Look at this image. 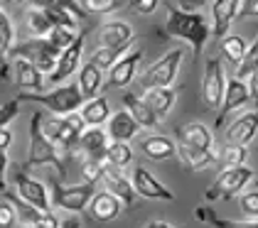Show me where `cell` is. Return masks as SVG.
Returning <instances> with one entry per match:
<instances>
[{"label": "cell", "mask_w": 258, "mask_h": 228, "mask_svg": "<svg viewBox=\"0 0 258 228\" xmlns=\"http://www.w3.org/2000/svg\"><path fill=\"white\" fill-rule=\"evenodd\" d=\"M167 8V20H165V35L175 39H184L195 54H202L207 47V39L212 37V25L202 13L195 10H184L172 3H165Z\"/></svg>", "instance_id": "6da1fadb"}, {"label": "cell", "mask_w": 258, "mask_h": 228, "mask_svg": "<svg viewBox=\"0 0 258 228\" xmlns=\"http://www.w3.org/2000/svg\"><path fill=\"white\" fill-rule=\"evenodd\" d=\"M44 118L42 113H32L30 118V150H27V160L22 162V170H32V167H54L64 177V162H61V152L49 142V137L42 130Z\"/></svg>", "instance_id": "7a4b0ae2"}, {"label": "cell", "mask_w": 258, "mask_h": 228, "mask_svg": "<svg viewBox=\"0 0 258 228\" xmlns=\"http://www.w3.org/2000/svg\"><path fill=\"white\" fill-rule=\"evenodd\" d=\"M18 98L22 103H40L54 115L77 113V111H81V106L86 101L84 94H81L79 84H61V86L47 91V94H27V91H22Z\"/></svg>", "instance_id": "3957f363"}, {"label": "cell", "mask_w": 258, "mask_h": 228, "mask_svg": "<svg viewBox=\"0 0 258 228\" xmlns=\"http://www.w3.org/2000/svg\"><path fill=\"white\" fill-rule=\"evenodd\" d=\"M253 182V170L241 165V167H224L221 174L214 179V184L204 191L207 201H217V199H234L238 191H243Z\"/></svg>", "instance_id": "277c9868"}, {"label": "cell", "mask_w": 258, "mask_h": 228, "mask_svg": "<svg viewBox=\"0 0 258 228\" xmlns=\"http://www.w3.org/2000/svg\"><path fill=\"white\" fill-rule=\"evenodd\" d=\"M59 54L61 52L47 37H32V39H25L22 44H15V49H13L10 57L30 59L42 74L49 76L54 69H57V59H59Z\"/></svg>", "instance_id": "5b68a950"}, {"label": "cell", "mask_w": 258, "mask_h": 228, "mask_svg": "<svg viewBox=\"0 0 258 228\" xmlns=\"http://www.w3.org/2000/svg\"><path fill=\"white\" fill-rule=\"evenodd\" d=\"M182 59H184V52H182V49H170L162 59H158L155 64H150V66L145 69V74L140 76V86H143L145 91H148V89L172 86L179 74Z\"/></svg>", "instance_id": "8992f818"}, {"label": "cell", "mask_w": 258, "mask_h": 228, "mask_svg": "<svg viewBox=\"0 0 258 228\" xmlns=\"http://www.w3.org/2000/svg\"><path fill=\"white\" fill-rule=\"evenodd\" d=\"M96 194V184H61V182H54L52 187V206L54 209H61V211H84L89 209L91 199Z\"/></svg>", "instance_id": "52a82bcc"}, {"label": "cell", "mask_w": 258, "mask_h": 228, "mask_svg": "<svg viewBox=\"0 0 258 228\" xmlns=\"http://www.w3.org/2000/svg\"><path fill=\"white\" fill-rule=\"evenodd\" d=\"M226 91V74L221 59H207L204 61V79H202V98L207 108H221Z\"/></svg>", "instance_id": "ba28073f"}, {"label": "cell", "mask_w": 258, "mask_h": 228, "mask_svg": "<svg viewBox=\"0 0 258 228\" xmlns=\"http://www.w3.org/2000/svg\"><path fill=\"white\" fill-rule=\"evenodd\" d=\"M42 130L49 137V142L61 152V155H69V152L79 150V137L81 133H77L72 128V123L61 115V118H44L42 123Z\"/></svg>", "instance_id": "9c48e42d"}, {"label": "cell", "mask_w": 258, "mask_h": 228, "mask_svg": "<svg viewBox=\"0 0 258 228\" xmlns=\"http://www.w3.org/2000/svg\"><path fill=\"white\" fill-rule=\"evenodd\" d=\"M13 184H15V191H18V196L22 201L37 206L40 211H52V199H49L47 187L42 182H37V179H32L22 167L13 174Z\"/></svg>", "instance_id": "30bf717a"}, {"label": "cell", "mask_w": 258, "mask_h": 228, "mask_svg": "<svg viewBox=\"0 0 258 228\" xmlns=\"http://www.w3.org/2000/svg\"><path fill=\"white\" fill-rule=\"evenodd\" d=\"M131 182H133V187H136V194L143 196V199H153V201H175V194L167 189L148 167H133V172H131Z\"/></svg>", "instance_id": "8fae6325"}, {"label": "cell", "mask_w": 258, "mask_h": 228, "mask_svg": "<svg viewBox=\"0 0 258 228\" xmlns=\"http://www.w3.org/2000/svg\"><path fill=\"white\" fill-rule=\"evenodd\" d=\"M248 101H251L248 81H243V79H238V76L226 79V91H224V101H221V108H219V115H217V130L224 125L226 115L238 111V108H243Z\"/></svg>", "instance_id": "7c38bea8"}, {"label": "cell", "mask_w": 258, "mask_h": 228, "mask_svg": "<svg viewBox=\"0 0 258 228\" xmlns=\"http://www.w3.org/2000/svg\"><path fill=\"white\" fill-rule=\"evenodd\" d=\"M143 57H145L143 49H133V52L123 54L108 69V86L111 89H125V86H131L136 81V76H138V64L143 61Z\"/></svg>", "instance_id": "4fadbf2b"}, {"label": "cell", "mask_w": 258, "mask_h": 228, "mask_svg": "<svg viewBox=\"0 0 258 228\" xmlns=\"http://www.w3.org/2000/svg\"><path fill=\"white\" fill-rule=\"evenodd\" d=\"M99 47H111V49H123L128 52L131 44L136 42L133 35V27L128 22H120V20H111V22H103L99 27Z\"/></svg>", "instance_id": "5bb4252c"}, {"label": "cell", "mask_w": 258, "mask_h": 228, "mask_svg": "<svg viewBox=\"0 0 258 228\" xmlns=\"http://www.w3.org/2000/svg\"><path fill=\"white\" fill-rule=\"evenodd\" d=\"M101 184H103V189L111 191V194H116L120 201H123V206L128 209V206H133V201H136V187H133V182H131V177H125L123 170H116V167H111L108 162H106V170H103V177H101Z\"/></svg>", "instance_id": "9a60e30c"}, {"label": "cell", "mask_w": 258, "mask_h": 228, "mask_svg": "<svg viewBox=\"0 0 258 228\" xmlns=\"http://www.w3.org/2000/svg\"><path fill=\"white\" fill-rule=\"evenodd\" d=\"M81 52H84V35L74 39V44H69L57 59V69L49 74V81L54 86H61V81H67L69 76H74L79 71V61H81Z\"/></svg>", "instance_id": "2e32d148"}, {"label": "cell", "mask_w": 258, "mask_h": 228, "mask_svg": "<svg viewBox=\"0 0 258 228\" xmlns=\"http://www.w3.org/2000/svg\"><path fill=\"white\" fill-rule=\"evenodd\" d=\"M123 209H125L123 201H120L116 194H111V191H106V189L96 191L94 199H91V204H89V213H91V218L96 223H111V221H116Z\"/></svg>", "instance_id": "e0dca14e"}, {"label": "cell", "mask_w": 258, "mask_h": 228, "mask_svg": "<svg viewBox=\"0 0 258 228\" xmlns=\"http://www.w3.org/2000/svg\"><path fill=\"white\" fill-rule=\"evenodd\" d=\"M258 135V111H248V113L238 115L236 120L226 128V142L229 145H243L248 147Z\"/></svg>", "instance_id": "ac0fdd59"}, {"label": "cell", "mask_w": 258, "mask_h": 228, "mask_svg": "<svg viewBox=\"0 0 258 228\" xmlns=\"http://www.w3.org/2000/svg\"><path fill=\"white\" fill-rule=\"evenodd\" d=\"M15 49V25L10 15L0 8V79L13 81V69L8 66V59Z\"/></svg>", "instance_id": "d6986e66"}, {"label": "cell", "mask_w": 258, "mask_h": 228, "mask_svg": "<svg viewBox=\"0 0 258 228\" xmlns=\"http://www.w3.org/2000/svg\"><path fill=\"white\" fill-rule=\"evenodd\" d=\"M238 15V0H214L212 3V37L219 42L229 35L231 22Z\"/></svg>", "instance_id": "ffe728a7"}, {"label": "cell", "mask_w": 258, "mask_h": 228, "mask_svg": "<svg viewBox=\"0 0 258 228\" xmlns=\"http://www.w3.org/2000/svg\"><path fill=\"white\" fill-rule=\"evenodd\" d=\"M10 69H13V81L20 86V91H42V71L25 57H10Z\"/></svg>", "instance_id": "44dd1931"}, {"label": "cell", "mask_w": 258, "mask_h": 228, "mask_svg": "<svg viewBox=\"0 0 258 228\" xmlns=\"http://www.w3.org/2000/svg\"><path fill=\"white\" fill-rule=\"evenodd\" d=\"M175 135H177L182 147H197V150H212L214 147V135L204 123H184L175 130Z\"/></svg>", "instance_id": "7402d4cb"}, {"label": "cell", "mask_w": 258, "mask_h": 228, "mask_svg": "<svg viewBox=\"0 0 258 228\" xmlns=\"http://www.w3.org/2000/svg\"><path fill=\"white\" fill-rule=\"evenodd\" d=\"M140 152L153 162H165L177 155V145L172 137H165V135H145L140 140Z\"/></svg>", "instance_id": "603a6c76"}, {"label": "cell", "mask_w": 258, "mask_h": 228, "mask_svg": "<svg viewBox=\"0 0 258 228\" xmlns=\"http://www.w3.org/2000/svg\"><path fill=\"white\" fill-rule=\"evenodd\" d=\"M138 130H140V125L133 120V115L128 113V111H116V113H111V118H108V128H106L111 142H131V140L138 135Z\"/></svg>", "instance_id": "cb8c5ba5"}, {"label": "cell", "mask_w": 258, "mask_h": 228, "mask_svg": "<svg viewBox=\"0 0 258 228\" xmlns=\"http://www.w3.org/2000/svg\"><path fill=\"white\" fill-rule=\"evenodd\" d=\"M111 145V137L101 128H86L79 137V150L84 157H94V160H106V150Z\"/></svg>", "instance_id": "d4e9b609"}, {"label": "cell", "mask_w": 258, "mask_h": 228, "mask_svg": "<svg viewBox=\"0 0 258 228\" xmlns=\"http://www.w3.org/2000/svg\"><path fill=\"white\" fill-rule=\"evenodd\" d=\"M123 103H125V111L133 115V120L138 123L140 128H145V130H155L158 128L160 118L150 111V106L145 103V98H140L136 94H123Z\"/></svg>", "instance_id": "484cf974"}, {"label": "cell", "mask_w": 258, "mask_h": 228, "mask_svg": "<svg viewBox=\"0 0 258 228\" xmlns=\"http://www.w3.org/2000/svg\"><path fill=\"white\" fill-rule=\"evenodd\" d=\"M79 113L89 128H101V125L108 123V118H111L108 98H106V96H94V98L84 101V106H81Z\"/></svg>", "instance_id": "4316f807"}, {"label": "cell", "mask_w": 258, "mask_h": 228, "mask_svg": "<svg viewBox=\"0 0 258 228\" xmlns=\"http://www.w3.org/2000/svg\"><path fill=\"white\" fill-rule=\"evenodd\" d=\"M143 98H145V103L150 106V111L162 120L165 115L172 111V106H175V101H177V94H175L172 86H165V89H148Z\"/></svg>", "instance_id": "83f0119b"}, {"label": "cell", "mask_w": 258, "mask_h": 228, "mask_svg": "<svg viewBox=\"0 0 258 228\" xmlns=\"http://www.w3.org/2000/svg\"><path fill=\"white\" fill-rule=\"evenodd\" d=\"M79 89L84 98L89 101V98H94V96H99L101 86H103V69H99L94 61H86L84 66H81L79 71Z\"/></svg>", "instance_id": "f1b7e54d"}, {"label": "cell", "mask_w": 258, "mask_h": 228, "mask_svg": "<svg viewBox=\"0 0 258 228\" xmlns=\"http://www.w3.org/2000/svg\"><path fill=\"white\" fill-rule=\"evenodd\" d=\"M3 199L5 201H10L13 206H15V213H18V223H22V226H35L37 221H40L42 211L37 209V206H32V204H27V201H22L20 196H18V191H5L3 194Z\"/></svg>", "instance_id": "f546056e"}, {"label": "cell", "mask_w": 258, "mask_h": 228, "mask_svg": "<svg viewBox=\"0 0 258 228\" xmlns=\"http://www.w3.org/2000/svg\"><path fill=\"white\" fill-rule=\"evenodd\" d=\"M179 157H182V162L192 172L207 170L214 162H219L214 150H197V147H182V145H179Z\"/></svg>", "instance_id": "4dcf8cb0"}, {"label": "cell", "mask_w": 258, "mask_h": 228, "mask_svg": "<svg viewBox=\"0 0 258 228\" xmlns=\"http://www.w3.org/2000/svg\"><path fill=\"white\" fill-rule=\"evenodd\" d=\"M195 218L209 223L212 228H258V218H251V221H229V218H219L214 211L204 209V206L195 209Z\"/></svg>", "instance_id": "1f68e13d"}, {"label": "cell", "mask_w": 258, "mask_h": 228, "mask_svg": "<svg viewBox=\"0 0 258 228\" xmlns=\"http://www.w3.org/2000/svg\"><path fill=\"white\" fill-rule=\"evenodd\" d=\"M219 49H221L224 59L238 69V64H241V59H243V54H246L248 44H246V39L241 37V35H226V37L219 42Z\"/></svg>", "instance_id": "d6a6232c"}, {"label": "cell", "mask_w": 258, "mask_h": 228, "mask_svg": "<svg viewBox=\"0 0 258 228\" xmlns=\"http://www.w3.org/2000/svg\"><path fill=\"white\" fill-rule=\"evenodd\" d=\"M106 162L116 170H125L133 162V147L131 142H111L106 150Z\"/></svg>", "instance_id": "836d02e7"}, {"label": "cell", "mask_w": 258, "mask_h": 228, "mask_svg": "<svg viewBox=\"0 0 258 228\" xmlns=\"http://www.w3.org/2000/svg\"><path fill=\"white\" fill-rule=\"evenodd\" d=\"M27 25H30V32L35 35V37H47L57 25H54V20L49 18V13L47 10H37V8H32L30 13H27Z\"/></svg>", "instance_id": "e575fe53"}, {"label": "cell", "mask_w": 258, "mask_h": 228, "mask_svg": "<svg viewBox=\"0 0 258 228\" xmlns=\"http://www.w3.org/2000/svg\"><path fill=\"white\" fill-rule=\"evenodd\" d=\"M217 160L224 167H241L248 160V147H243V145H229L226 142L221 147V155H217Z\"/></svg>", "instance_id": "d590c367"}, {"label": "cell", "mask_w": 258, "mask_h": 228, "mask_svg": "<svg viewBox=\"0 0 258 228\" xmlns=\"http://www.w3.org/2000/svg\"><path fill=\"white\" fill-rule=\"evenodd\" d=\"M253 71H258V37L253 39V44L246 49V54H243V59H241V64H238V69H236V76L246 81Z\"/></svg>", "instance_id": "8d00e7d4"}, {"label": "cell", "mask_w": 258, "mask_h": 228, "mask_svg": "<svg viewBox=\"0 0 258 228\" xmlns=\"http://www.w3.org/2000/svg\"><path fill=\"white\" fill-rule=\"evenodd\" d=\"M103 170H106V160L84 157V162H81V177H84L86 184H96V182H101Z\"/></svg>", "instance_id": "74e56055"}, {"label": "cell", "mask_w": 258, "mask_h": 228, "mask_svg": "<svg viewBox=\"0 0 258 228\" xmlns=\"http://www.w3.org/2000/svg\"><path fill=\"white\" fill-rule=\"evenodd\" d=\"M123 8V0H84V10L89 15H113Z\"/></svg>", "instance_id": "f35d334b"}, {"label": "cell", "mask_w": 258, "mask_h": 228, "mask_svg": "<svg viewBox=\"0 0 258 228\" xmlns=\"http://www.w3.org/2000/svg\"><path fill=\"white\" fill-rule=\"evenodd\" d=\"M123 54H125L123 49H111V47H99V49L94 52V57L89 59V61H94V64L99 66V69H103V71H106V69H111V66H113V64H116V61H118V59L123 57Z\"/></svg>", "instance_id": "ab89813d"}, {"label": "cell", "mask_w": 258, "mask_h": 228, "mask_svg": "<svg viewBox=\"0 0 258 228\" xmlns=\"http://www.w3.org/2000/svg\"><path fill=\"white\" fill-rule=\"evenodd\" d=\"M77 37H79V32H77V30H69V27H54V30L47 35V39H49L59 52H64L69 44H74Z\"/></svg>", "instance_id": "60d3db41"}, {"label": "cell", "mask_w": 258, "mask_h": 228, "mask_svg": "<svg viewBox=\"0 0 258 228\" xmlns=\"http://www.w3.org/2000/svg\"><path fill=\"white\" fill-rule=\"evenodd\" d=\"M20 106H22L20 98H10V101H5V103L0 106V130L8 128V125L20 115Z\"/></svg>", "instance_id": "b9f144b4"}, {"label": "cell", "mask_w": 258, "mask_h": 228, "mask_svg": "<svg viewBox=\"0 0 258 228\" xmlns=\"http://www.w3.org/2000/svg\"><path fill=\"white\" fill-rule=\"evenodd\" d=\"M238 206L248 218H258V189L246 191L238 196Z\"/></svg>", "instance_id": "7bdbcfd3"}, {"label": "cell", "mask_w": 258, "mask_h": 228, "mask_svg": "<svg viewBox=\"0 0 258 228\" xmlns=\"http://www.w3.org/2000/svg\"><path fill=\"white\" fill-rule=\"evenodd\" d=\"M15 223H18L15 206L10 201H3L0 204V228H15Z\"/></svg>", "instance_id": "ee69618b"}, {"label": "cell", "mask_w": 258, "mask_h": 228, "mask_svg": "<svg viewBox=\"0 0 258 228\" xmlns=\"http://www.w3.org/2000/svg\"><path fill=\"white\" fill-rule=\"evenodd\" d=\"M128 3H131V8L138 15H153L160 5V0H128Z\"/></svg>", "instance_id": "f6af8a7d"}, {"label": "cell", "mask_w": 258, "mask_h": 228, "mask_svg": "<svg viewBox=\"0 0 258 228\" xmlns=\"http://www.w3.org/2000/svg\"><path fill=\"white\" fill-rule=\"evenodd\" d=\"M238 20H251L258 18V0H241L238 5Z\"/></svg>", "instance_id": "bcb514c9"}, {"label": "cell", "mask_w": 258, "mask_h": 228, "mask_svg": "<svg viewBox=\"0 0 258 228\" xmlns=\"http://www.w3.org/2000/svg\"><path fill=\"white\" fill-rule=\"evenodd\" d=\"M59 226H61V221L52 213V211H42L40 221L35 223V228H59Z\"/></svg>", "instance_id": "7dc6e473"}, {"label": "cell", "mask_w": 258, "mask_h": 228, "mask_svg": "<svg viewBox=\"0 0 258 228\" xmlns=\"http://www.w3.org/2000/svg\"><path fill=\"white\" fill-rule=\"evenodd\" d=\"M5 170H8V150H0V196L8 191V184H5Z\"/></svg>", "instance_id": "c3c4849f"}, {"label": "cell", "mask_w": 258, "mask_h": 228, "mask_svg": "<svg viewBox=\"0 0 258 228\" xmlns=\"http://www.w3.org/2000/svg\"><path fill=\"white\" fill-rule=\"evenodd\" d=\"M246 81H248V94H251V101H256L258 103V71H253Z\"/></svg>", "instance_id": "681fc988"}, {"label": "cell", "mask_w": 258, "mask_h": 228, "mask_svg": "<svg viewBox=\"0 0 258 228\" xmlns=\"http://www.w3.org/2000/svg\"><path fill=\"white\" fill-rule=\"evenodd\" d=\"M57 3L59 0H30V5L37 10H57Z\"/></svg>", "instance_id": "f907efd6"}, {"label": "cell", "mask_w": 258, "mask_h": 228, "mask_svg": "<svg viewBox=\"0 0 258 228\" xmlns=\"http://www.w3.org/2000/svg\"><path fill=\"white\" fill-rule=\"evenodd\" d=\"M13 145V130L10 128H3L0 130V150H8Z\"/></svg>", "instance_id": "816d5d0a"}, {"label": "cell", "mask_w": 258, "mask_h": 228, "mask_svg": "<svg viewBox=\"0 0 258 228\" xmlns=\"http://www.w3.org/2000/svg\"><path fill=\"white\" fill-rule=\"evenodd\" d=\"M59 228H81V218H77V216H69V218H64V221H61Z\"/></svg>", "instance_id": "f5cc1de1"}, {"label": "cell", "mask_w": 258, "mask_h": 228, "mask_svg": "<svg viewBox=\"0 0 258 228\" xmlns=\"http://www.w3.org/2000/svg\"><path fill=\"white\" fill-rule=\"evenodd\" d=\"M207 0H182V5L179 8H184V10H189V8H202Z\"/></svg>", "instance_id": "db71d44e"}, {"label": "cell", "mask_w": 258, "mask_h": 228, "mask_svg": "<svg viewBox=\"0 0 258 228\" xmlns=\"http://www.w3.org/2000/svg\"><path fill=\"white\" fill-rule=\"evenodd\" d=\"M145 228H175V226H170V223H165V221H153V223H148Z\"/></svg>", "instance_id": "11a10c76"}, {"label": "cell", "mask_w": 258, "mask_h": 228, "mask_svg": "<svg viewBox=\"0 0 258 228\" xmlns=\"http://www.w3.org/2000/svg\"><path fill=\"white\" fill-rule=\"evenodd\" d=\"M5 3H13V5H18V3H22V0H5Z\"/></svg>", "instance_id": "9f6ffc18"}, {"label": "cell", "mask_w": 258, "mask_h": 228, "mask_svg": "<svg viewBox=\"0 0 258 228\" xmlns=\"http://www.w3.org/2000/svg\"><path fill=\"white\" fill-rule=\"evenodd\" d=\"M253 189H258V182H253Z\"/></svg>", "instance_id": "6f0895ef"}, {"label": "cell", "mask_w": 258, "mask_h": 228, "mask_svg": "<svg viewBox=\"0 0 258 228\" xmlns=\"http://www.w3.org/2000/svg\"><path fill=\"white\" fill-rule=\"evenodd\" d=\"M3 3H5V0H3Z\"/></svg>", "instance_id": "680465c9"}]
</instances>
